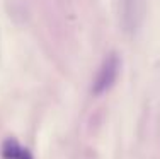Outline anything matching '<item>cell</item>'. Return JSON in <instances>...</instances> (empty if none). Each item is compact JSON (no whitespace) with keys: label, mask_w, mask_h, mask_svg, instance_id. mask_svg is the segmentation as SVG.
I'll use <instances>...</instances> for the list:
<instances>
[{"label":"cell","mask_w":160,"mask_h":159,"mask_svg":"<svg viewBox=\"0 0 160 159\" xmlns=\"http://www.w3.org/2000/svg\"><path fill=\"white\" fill-rule=\"evenodd\" d=\"M145 19V0H121L119 24L124 34L133 36Z\"/></svg>","instance_id":"obj_2"},{"label":"cell","mask_w":160,"mask_h":159,"mask_svg":"<svg viewBox=\"0 0 160 159\" xmlns=\"http://www.w3.org/2000/svg\"><path fill=\"white\" fill-rule=\"evenodd\" d=\"M0 156L2 159H34L31 151L22 146L16 137H7L2 142Z\"/></svg>","instance_id":"obj_3"},{"label":"cell","mask_w":160,"mask_h":159,"mask_svg":"<svg viewBox=\"0 0 160 159\" xmlns=\"http://www.w3.org/2000/svg\"><path fill=\"white\" fill-rule=\"evenodd\" d=\"M119 70H121L119 56H118L116 53H109V55L102 60L96 77H94L90 93H92L94 96H102L104 93H108V91L114 86V82L118 81Z\"/></svg>","instance_id":"obj_1"}]
</instances>
